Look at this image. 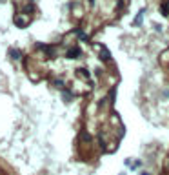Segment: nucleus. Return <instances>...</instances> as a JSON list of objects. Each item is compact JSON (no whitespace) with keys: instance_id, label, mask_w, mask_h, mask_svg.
<instances>
[{"instance_id":"obj_1","label":"nucleus","mask_w":169,"mask_h":175,"mask_svg":"<svg viewBox=\"0 0 169 175\" xmlns=\"http://www.w3.org/2000/svg\"><path fill=\"white\" fill-rule=\"evenodd\" d=\"M28 24H29V17L26 15V13H22V15H17V17H15V26H17V28H26Z\"/></svg>"},{"instance_id":"obj_2","label":"nucleus","mask_w":169,"mask_h":175,"mask_svg":"<svg viewBox=\"0 0 169 175\" xmlns=\"http://www.w3.org/2000/svg\"><path fill=\"white\" fill-rule=\"evenodd\" d=\"M62 99L66 100V102H71L73 100V93L69 90H62Z\"/></svg>"},{"instance_id":"obj_3","label":"nucleus","mask_w":169,"mask_h":175,"mask_svg":"<svg viewBox=\"0 0 169 175\" xmlns=\"http://www.w3.org/2000/svg\"><path fill=\"white\" fill-rule=\"evenodd\" d=\"M78 55H80V48H73V49L67 51V58H75Z\"/></svg>"},{"instance_id":"obj_4","label":"nucleus","mask_w":169,"mask_h":175,"mask_svg":"<svg viewBox=\"0 0 169 175\" xmlns=\"http://www.w3.org/2000/svg\"><path fill=\"white\" fill-rule=\"evenodd\" d=\"M9 57L17 60V58H20V57H22V53H20L18 49H13V48H11V49H9Z\"/></svg>"},{"instance_id":"obj_5","label":"nucleus","mask_w":169,"mask_h":175,"mask_svg":"<svg viewBox=\"0 0 169 175\" xmlns=\"http://www.w3.org/2000/svg\"><path fill=\"white\" fill-rule=\"evenodd\" d=\"M144 13H146V9H142L138 15H137V18H135V26H140L142 24V17H144Z\"/></svg>"},{"instance_id":"obj_6","label":"nucleus","mask_w":169,"mask_h":175,"mask_svg":"<svg viewBox=\"0 0 169 175\" xmlns=\"http://www.w3.org/2000/svg\"><path fill=\"white\" fill-rule=\"evenodd\" d=\"M140 166H142V160H131V164H129L131 170H138Z\"/></svg>"},{"instance_id":"obj_7","label":"nucleus","mask_w":169,"mask_h":175,"mask_svg":"<svg viewBox=\"0 0 169 175\" xmlns=\"http://www.w3.org/2000/svg\"><path fill=\"white\" fill-rule=\"evenodd\" d=\"M109 57H111V55H109V51L104 49V46H102V51H100V58H102V60H107Z\"/></svg>"},{"instance_id":"obj_8","label":"nucleus","mask_w":169,"mask_h":175,"mask_svg":"<svg viewBox=\"0 0 169 175\" xmlns=\"http://www.w3.org/2000/svg\"><path fill=\"white\" fill-rule=\"evenodd\" d=\"M160 11H162V15H164V17H169V4L167 6H162Z\"/></svg>"},{"instance_id":"obj_9","label":"nucleus","mask_w":169,"mask_h":175,"mask_svg":"<svg viewBox=\"0 0 169 175\" xmlns=\"http://www.w3.org/2000/svg\"><path fill=\"white\" fill-rule=\"evenodd\" d=\"M33 9H35V8H33V6L29 4V6H26V8H24V13H31Z\"/></svg>"},{"instance_id":"obj_10","label":"nucleus","mask_w":169,"mask_h":175,"mask_svg":"<svg viewBox=\"0 0 169 175\" xmlns=\"http://www.w3.org/2000/svg\"><path fill=\"white\" fill-rule=\"evenodd\" d=\"M142 175H149V173H146V172H144V173H142Z\"/></svg>"},{"instance_id":"obj_11","label":"nucleus","mask_w":169,"mask_h":175,"mask_svg":"<svg viewBox=\"0 0 169 175\" xmlns=\"http://www.w3.org/2000/svg\"><path fill=\"white\" fill-rule=\"evenodd\" d=\"M167 164H169V159H167Z\"/></svg>"}]
</instances>
